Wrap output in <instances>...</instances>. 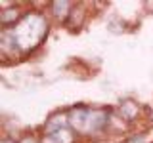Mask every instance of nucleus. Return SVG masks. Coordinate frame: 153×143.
<instances>
[{
    "instance_id": "3",
    "label": "nucleus",
    "mask_w": 153,
    "mask_h": 143,
    "mask_svg": "<svg viewBox=\"0 0 153 143\" xmlns=\"http://www.w3.org/2000/svg\"><path fill=\"white\" fill-rule=\"evenodd\" d=\"M48 136H50L56 143H73V141H75V136H73L71 126L61 128V130H57V132H54V133H48Z\"/></svg>"
},
{
    "instance_id": "2",
    "label": "nucleus",
    "mask_w": 153,
    "mask_h": 143,
    "mask_svg": "<svg viewBox=\"0 0 153 143\" xmlns=\"http://www.w3.org/2000/svg\"><path fill=\"white\" fill-rule=\"evenodd\" d=\"M71 8H73L71 2H54L52 4V13H54L56 19H67L71 15Z\"/></svg>"
},
{
    "instance_id": "5",
    "label": "nucleus",
    "mask_w": 153,
    "mask_h": 143,
    "mask_svg": "<svg viewBox=\"0 0 153 143\" xmlns=\"http://www.w3.org/2000/svg\"><path fill=\"white\" fill-rule=\"evenodd\" d=\"M121 114L126 118V120H132V118L138 114V105H134V103H130V101L121 103Z\"/></svg>"
},
{
    "instance_id": "4",
    "label": "nucleus",
    "mask_w": 153,
    "mask_h": 143,
    "mask_svg": "<svg viewBox=\"0 0 153 143\" xmlns=\"http://www.w3.org/2000/svg\"><path fill=\"white\" fill-rule=\"evenodd\" d=\"M19 19V10L17 8H12V10H4L2 13H0V21H2V25H13L16 27V21Z\"/></svg>"
},
{
    "instance_id": "6",
    "label": "nucleus",
    "mask_w": 153,
    "mask_h": 143,
    "mask_svg": "<svg viewBox=\"0 0 153 143\" xmlns=\"http://www.w3.org/2000/svg\"><path fill=\"white\" fill-rule=\"evenodd\" d=\"M19 143H38V141L35 139V137H29V136H27V137H23V139L19 141Z\"/></svg>"
},
{
    "instance_id": "1",
    "label": "nucleus",
    "mask_w": 153,
    "mask_h": 143,
    "mask_svg": "<svg viewBox=\"0 0 153 143\" xmlns=\"http://www.w3.org/2000/svg\"><path fill=\"white\" fill-rule=\"evenodd\" d=\"M67 126H69V118H67V114L65 113H56V114H52V116L46 120L44 132L48 136V133H54V132L61 130V128H67Z\"/></svg>"
},
{
    "instance_id": "7",
    "label": "nucleus",
    "mask_w": 153,
    "mask_h": 143,
    "mask_svg": "<svg viewBox=\"0 0 153 143\" xmlns=\"http://www.w3.org/2000/svg\"><path fill=\"white\" fill-rule=\"evenodd\" d=\"M2 143H16V141H12V139H4Z\"/></svg>"
}]
</instances>
